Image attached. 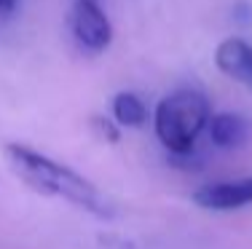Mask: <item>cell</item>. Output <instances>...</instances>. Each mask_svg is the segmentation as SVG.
<instances>
[{"instance_id": "obj_1", "label": "cell", "mask_w": 252, "mask_h": 249, "mask_svg": "<svg viewBox=\"0 0 252 249\" xmlns=\"http://www.w3.org/2000/svg\"><path fill=\"white\" fill-rule=\"evenodd\" d=\"M3 158L8 164V169L25 182L27 188H32L40 195H51V198H64L70 204H75L78 209L89 212L94 217H113L110 198L94 185L89 177L78 174L75 169H70L67 164L57 161V158L38 153L27 145L11 142L3 147Z\"/></svg>"}, {"instance_id": "obj_2", "label": "cell", "mask_w": 252, "mask_h": 249, "mask_svg": "<svg viewBox=\"0 0 252 249\" xmlns=\"http://www.w3.org/2000/svg\"><path fill=\"white\" fill-rule=\"evenodd\" d=\"M209 102L201 91L180 88L158 102L153 115V129L158 142L172 156H188L193 150L196 139L209 126Z\"/></svg>"}, {"instance_id": "obj_3", "label": "cell", "mask_w": 252, "mask_h": 249, "mask_svg": "<svg viewBox=\"0 0 252 249\" xmlns=\"http://www.w3.org/2000/svg\"><path fill=\"white\" fill-rule=\"evenodd\" d=\"M70 32L89 54H102L113 43V25L97 0H75L70 14Z\"/></svg>"}, {"instance_id": "obj_4", "label": "cell", "mask_w": 252, "mask_h": 249, "mask_svg": "<svg viewBox=\"0 0 252 249\" xmlns=\"http://www.w3.org/2000/svg\"><path fill=\"white\" fill-rule=\"evenodd\" d=\"M193 204L207 212H236L252 204V177L218 180L193 191Z\"/></svg>"}, {"instance_id": "obj_5", "label": "cell", "mask_w": 252, "mask_h": 249, "mask_svg": "<svg viewBox=\"0 0 252 249\" xmlns=\"http://www.w3.org/2000/svg\"><path fill=\"white\" fill-rule=\"evenodd\" d=\"M215 64L231 81L252 88V43L242 38H225L215 49Z\"/></svg>"}, {"instance_id": "obj_6", "label": "cell", "mask_w": 252, "mask_h": 249, "mask_svg": "<svg viewBox=\"0 0 252 249\" xmlns=\"http://www.w3.org/2000/svg\"><path fill=\"white\" fill-rule=\"evenodd\" d=\"M209 139L220 150H239L252 137V123L239 112H218L209 118Z\"/></svg>"}, {"instance_id": "obj_7", "label": "cell", "mask_w": 252, "mask_h": 249, "mask_svg": "<svg viewBox=\"0 0 252 249\" xmlns=\"http://www.w3.org/2000/svg\"><path fill=\"white\" fill-rule=\"evenodd\" d=\"M113 118L118 126H129V129H140L148 121V108L137 94L121 91L113 97Z\"/></svg>"}, {"instance_id": "obj_8", "label": "cell", "mask_w": 252, "mask_h": 249, "mask_svg": "<svg viewBox=\"0 0 252 249\" xmlns=\"http://www.w3.org/2000/svg\"><path fill=\"white\" fill-rule=\"evenodd\" d=\"M92 126L97 129L99 137H105L107 142H118L121 139V132H118L116 121H110V118H92Z\"/></svg>"}, {"instance_id": "obj_9", "label": "cell", "mask_w": 252, "mask_h": 249, "mask_svg": "<svg viewBox=\"0 0 252 249\" xmlns=\"http://www.w3.org/2000/svg\"><path fill=\"white\" fill-rule=\"evenodd\" d=\"M99 241H102V247H105V249H137L129 239H124V236H113V233L102 236Z\"/></svg>"}, {"instance_id": "obj_10", "label": "cell", "mask_w": 252, "mask_h": 249, "mask_svg": "<svg viewBox=\"0 0 252 249\" xmlns=\"http://www.w3.org/2000/svg\"><path fill=\"white\" fill-rule=\"evenodd\" d=\"M19 0H0V14H14Z\"/></svg>"}]
</instances>
